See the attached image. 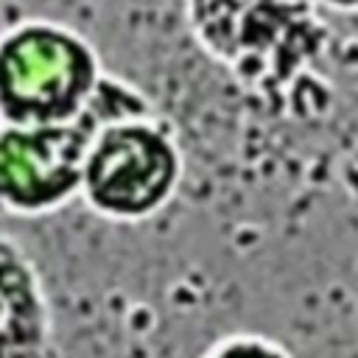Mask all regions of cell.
I'll return each mask as SVG.
<instances>
[{
    "mask_svg": "<svg viewBox=\"0 0 358 358\" xmlns=\"http://www.w3.org/2000/svg\"><path fill=\"white\" fill-rule=\"evenodd\" d=\"M154 112L117 76L103 78L90 109L67 126L0 123V215L42 218L81 199V173L95 134L117 120Z\"/></svg>",
    "mask_w": 358,
    "mask_h": 358,
    "instance_id": "6da1fadb",
    "label": "cell"
},
{
    "mask_svg": "<svg viewBox=\"0 0 358 358\" xmlns=\"http://www.w3.org/2000/svg\"><path fill=\"white\" fill-rule=\"evenodd\" d=\"M103 78L95 45L67 22L25 17L0 31V123H76Z\"/></svg>",
    "mask_w": 358,
    "mask_h": 358,
    "instance_id": "7a4b0ae2",
    "label": "cell"
},
{
    "mask_svg": "<svg viewBox=\"0 0 358 358\" xmlns=\"http://www.w3.org/2000/svg\"><path fill=\"white\" fill-rule=\"evenodd\" d=\"M185 157L168 120L157 112L103 126L84 159L81 201L115 224L154 218L176 196Z\"/></svg>",
    "mask_w": 358,
    "mask_h": 358,
    "instance_id": "3957f363",
    "label": "cell"
},
{
    "mask_svg": "<svg viewBox=\"0 0 358 358\" xmlns=\"http://www.w3.org/2000/svg\"><path fill=\"white\" fill-rule=\"evenodd\" d=\"M0 358H59L56 316L31 252L0 229Z\"/></svg>",
    "mask_w": 358,
    "mask_h": 358,
    "instance_id": "277c9868",
    "label": "cell"
},
{
    "mask_svg": "<svg viewBox=\"0 0 358 358\" xmlns=\"http://www.w3.org/2000/svg\"><path fill=\"white\" fill-rule=\"evenodd\" d=\"M196 39L224 64L241 67L268 50L280 36L268 22H280L282 0H185Z\"/></svg>",
    "mask_w": 358,
    "mask_h": 358,
    "instance_id": "5b68a950",
    "label": "cell"
},
{
    "mask_svg": "<svg viewBox=\"0 0 358 358\" xmlns=\"http://www.w3.org/2000/svg\"><path fill=\"white\" fill-rule=\"evenodd\" d=\"M201 358H294L285 344L263 333H229L210 344Z\"/></svg>",
    "mask_w": 358,
    "mask_h": 358,
    "instance_id": "8992f818",
    "label": "cell"
},
{
    "mask_svg": "<svg viewBox=\"0 0 358 358\" xmlns=\"http://www.w3.org/2000/svg\"><path fill=\"white\" fill-rule=\"evenodd\" d=\"M330 11H338V14H350V17H358V0H322Z\"/></svg>",
    "mask_w": 358,
    "mask_h": 358,
    "instance_id": "52a82bcc",
    "label": "cell"
}]
</instances>
